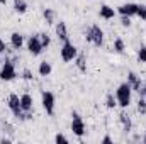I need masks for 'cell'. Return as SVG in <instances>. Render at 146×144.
Returning a JSON list of instances; mask_svg holds the SVG:
<instances>
[{
  "label": "cell",
  "mask_w": 146,
  "mask_h": 144,
  "mask_svg": "<svg viewBox=\"0 0 146 144\" xmlns=\"http://www.w3.org/2000/svg\"><path fill=\"white\" fill-rule=\"evenodd\" d=\"M131 93H133V88L131 85L126 81V83H121L115 90V100H117V105L122 108H127L131 105Z\"/></svg>",
  "instance_id": "cell-1"
},
{
  "label": "cell",
  "mask_w": 146,
  "mask_h": 144,
  "mask_svg": "<svg viewBox=\"0 0 146 144\" xmlns=\"http://www.w3.org/2000/svg\"><path fill=\"white\" fill-rule=\"evenodd\" d=\"M9 108H10V112L17 117V119H21V120H27V119H31L33 115H29V114H26L22 107H21V97L19 95H15V93H10L9 95Z\"/></svg>",
  "instance_id": "cell-2"
},
{
  "label": "cell",
  "mask_w": 146,
  "mask_h": 144,
  "mask_svg": "<svg viewBox=\"0 0 146 144\" xmlns=\"http://www.w3.org/2000/svg\"><path fill=\"white\" fill-rule=\"evenodd\" d=\"M85 39H87V42H92L94 46L100 48L104 44V31L100 29V26L94 24L85 31Z\"/></svg>",
  "instance_id": "cell-3"
},
{
  "label": "cell",
  "mask_w": 146,
  "mask_h": 144,
  "mask_svg": "<svg viewBox=\"0 0 146 144\" xmlns=\"http://www.w3.org/2000/svg\"><path fill=\"white\" fill-rule=\"evenodd\" d=\"M15 76H17V71H15L14 61L5 59L3 65H2V68H0V80H3V81H12Z\"/></svg>",
  "instance_id": "cell-4"
},
{
  "label": "cell",
  "mask_w": 146,
  "mask_h": 144,
  "mask_svg": "<svg viewBox=\"0 0 146 144\" xmlns=\"http://www.w3.org/2000/svg\"><path fill=\"white\" fill-rule=\"evenodd\" d=\"M60 54H61V59H63L65 63H70V61H73V59L76 58L78 49L75 48V44L70 42V39H68V41H65V42H63V48H61Z\"/></svg>",
  "instance_id": "cell-5"
},
{
  "label": "cell",
  "mask_w": 146,
  "mask_h": 144,
  "mask_svg": "<svg viewBox=\"0 0 146 144\" xmlns=\"http://www.w3.org/2000/svg\"><path fill=\"white\" fill-rule=\"evenodd\" d=\"M41 104H42V108L46 110L48 115L54 114V95H53V92L42 90L41 92Z\"/></svg>",
  "instance_id": "cell-6"
},
{
  "label": "cell",
  "mask_w": 146,
  "mask_h": 144,
  "mask_svg": "<svg viewBox=\"0 0 146 144\" xmlns=\"http://www.w3.org/2000/svg\"><path fill=\"white\" fill-rule=\"evenodd\" d=\"M127 83L131 85L133 92H138V93H139V97H145L146 95V87L143 85V81L138 78V75H136L134 71L127 73Z\"/></svg>",
  "instance_id": "cell-7"
},
{
  "label": "cell",
  "mask_w": 146,
  "mask_h": 144,
  "mask_svg": "<svg viewBox=\"0 0 146 144\" xmlns=\"http://www.w3.org/2000/svg\"><path fill=\"white\" fill-rule=\"evenodd\" d=\"M72 132L76 137H82L85 134V122L78 112H72Z\"/></svg>",
  "instance_id": "cell-8"
},
{
  "label": "cell",
  "mask_w": 146,
  "mask_h": 144,
  "mask_svg": "<svg viewBox=\"0 0 146 144\" xmlns=\"http://www.w3.org/2000/svg\"><path fill=\"white\" fill-rule=\"evenodd\" d=\"M27 49H29V53H31L33 56H39V54L44 51V48H42V44H41V39H39V34L31 36L27 39Z\"/></svg>",
  "instance_id": "cell-9"
},
{
  "label": "cell",
  "mask_w": 146,
  "mask_h": 144,
  "mask_svg": "<svg viewBox=\"0 0 146 144\" xmlns=\"http://www.w3.org/2000/svg\"><path fill=\"white\" fill-rule=\"evenodd\" d=\"M138 10V3H122L117 7V12L121 15H127V17H134Z\"/></svg>",
  "instance_id": "cell-10"
},
{
  "label": "cell",
  "mask_w": 146,
  "mask_h": 144,
  "mask_svg": "<svg viewBox=\"0 0 146 144\" xmlns=\"http://www.w3.org/2000/svg\"><path fill=\"white\" fill-rule=\"evenodd\" d=\"M21 107H22V110H24L26 114L33 115V97H31L29 93L21 95Z\"/></svg>",
  "instance_id": "cell-11"
},
{
  "label": "cell",
  "mask_w": 146,
  "mask_h": 144,
  "mask_svg": "<svg viewBox=\"0 0 146 144\" xmlns=\"http://www.w3.org/2000/svg\"><path fill=\"white\" fill-rule=\"evenodd\" d=\"M115 14H117V10H115V9H112L110 5H102V7H100V10H99V15H100L102 19H106V20L114 19V17H115Z\"/></svg>",
  "instance_id": "cell-12"
},
{
  "label": "cell",
  "mask_w": 146,
  "mask_h": 144,
  "mask_svg": "<svg viewBox=\"0 0 146 144\" xmlns=\"http://www.w3.org/2000/svg\"><path fill=\"white\" fill-rule=\"evenodd\" d=\"M56 36L60 41H68V29H66V24L63 22V20H60L58 24H56Z\"/></svg>",
  "instance_id": "cell-13"
},
{
  "label": "cell",
  "mask_w": 146,
  "mask_h": 144,
  "mask_svg": "<svg viewBox=\"0 0 146 144\" xmlns=\"http://www.w3.org/2000/svg\"><path fill=\"white\" fill-rule=\"evenodd\" d=\"M73 61H75V65H76L78 71H80V73H87V58H85V54H83V53L76 54V58H75Z\"/></svg>",
  "instance_id": "cell-14"
},
{
  "label": "cell",
  "mask_w": 146,
  "mask_h": 144,
  "mask_svg": "<svg viewBox=\"0 0 146 144\" xmlns=\"http://www.w3.org/2000/svg\"><path fill=\"white\" fill-rule=\"evenodd\" d=\"M10 44H12L14 49H21L22 44H24V36L19 34V32H12L10 34Z\"/></svg>",
  "instance_id": "cell-15"
},
{
  "label": "cell",
  "mask_w": 146,
  "mask_h": 144,
  "mask_svg": "<svg viewBox=\"0 0 146 144\" xmlns=\"http://www.w3.org/2000/svg\"><path fill=\"white\" fill-rule=\"evenodd\" d=\"M119 120H121V124H122L124 131H126V132H129V131H131V127H133L131 117H129V115H127L126 112H121V114H119Z\"/></svg>",
  "instance_id": "cell-16"
},
{
  "label": "cell",
  "mask_w": 146,
  "mask_h": 144,
  "mask_svg": "<svg viewBox=\"0 0 146 144\" xmlns=\"http://www.w3.org/2000/svg\"><path fill=\"white\" fill-rule=\"evenodd\" d=\"M53 71V68H51V63H48V61H41L39 63V68H37V73L41 75V76H49Z\"/></svg>",
  "instance_id": "cell-17"
},
{
  "label": "cell",
  "mask_w": 146,
  "mask_h": 144,
  "mask_svg": "<svg viewBox=\"0 0 146 144\" xmlns=\"http://www.w3.org/2000/svg\"><path fill=\"white\" fill-rule=\"evenodd\" d=\"M42 17H44V20H46V24L51 26V24H54L56 12H54L53 9H44V10H42Z\"/></svg>",
  "instance_id": "cell-18"
},
{
  "label": "cell",
  "mask_w": 146,
  "mask_h": 144,
  "mask_svg": "<svg viewBox=\"0 0 146 144\" xmlns=\"http://www.w3.org/2000/svg\"><path fill=\"white\" fill-rule=\"evenodd\" d=\"M14 10L17 14H26L27 12V2L26 0H14Z\"/></svg>",
  "instance_id": "cell-19"
},
{
  "label": "cell",
  "mask_w": 146,
  "mask_h": 144,
  "mask_svg": "<svg viewBox=\"0 0 146 144\" xmlns=\"http://www.w3.org/2000/svg\"><path fill=\"white\" fill-rule=\"evenodd\" d=\"M124 49H126V46H124V41H122L121 37H117V39L114 41V51H115L117 54H122V53H124Z\"/></svg>",
  "instance_id": "cell-20"
},
{
  "label": "cell",
  "mask_w": 146,
  "mask_h": 144,
  "mask_svg": "<svg viewBox=\"0 0 146 144\" xmlns=\"http://www.w3.org/2000/svg\"><path fill=\"white\" fill-rule=\"evenodd\" d=\"M39 39H41L42 48H44V49H48V48H49V44H51V37L48 36L46 32H41V34H39Z\"/></svg>",
  "instance_id": "cell-21"
},
{
  "label": "cell",
  "mask_w": 146,
  "mask_h": 144,
  "mask_svg": "<svg viewBox=\"0 0 146 144\" xmlns=\"http://www.w3.org/2000/svg\"><path fill=\"white\" fill-rule=\"evenodd\" d=\"M115 105H117V100L114 98V95H112V93H109V95L106 97V107H107V108H114Z\"/></svg>",
  "instance_id": "cell-22"
},
{
  "label": "cell",
  "mask_w": 146,
  "mask_h": 144,
  "mask_svg": "<svg viewBox=\"0 0 146 144\" xmlns=\"http://www.w3.org/2000/svg\"><path fill=\"white\" fill-rule=\"evenodd\" d=\"M138 112H139L141 115L146 114V98L145 97H139V100H138Z\"/></svg>",
  "instance_id": "cell-23"
},
{
  "label": "cell",
  "mask_w": 146,
  "mask_h": 144,
  "mask_svg": "<svg viewBox=\"0 0 146 144\" xmlns=\"http://www.w3.org/2000/svg\"><path fill=\"white\" fill-rule=\"evenodd\" d=\"M136 15H138V17H139L141 20H146V5H138Z\"/></svg>",
  "instance_id": "cell-24"
},
{
  "label": "cell",
  "mask_w": 146,
  "mask_h": 144,
  "mask_svg": "<svg viewBox=\"0 0 146 144\" xmlns=\"http://www.w3.org/2000/svg\"><path fill=\"white\" fill-rule=\"evenodd\" d=\"M138 59L139 63H146V46H141L138 49Z\"/></svg>",
  "instance_id": "cell-25"
},
{
  "label": "cell",
  "mask_w": 146,
  "mask_h": 144,
  "mask_svg": "<svg viewBox=\"0 0 146 144\" xmlns=\"http://www.w3.org/2000/svg\"><path fill=\"white\" fill-rule=\"evenodd\" d=\"M54 143H63V144H66L68 143V137H66V136H65V134H56V136H54Z\"/></svg>",
  "instance_id": "cell-26"
},
{
  "label": "cell",
  "mask_w": 146,
  "mask_h": 144,
  "mask_svg": "<svg viewBox=\"0 0 146 144\" xmlns=\"http://www.w3.org/2000/svg\"><path fill=\"white\" fill-rule=\"evenodd\" d=\"M121 24H122L124 27H129V26H131V17H127V15H122V17H121Z\"/></svg>",
  "instance_id": "cell-27"
},
{
  "label": "cell",
  "mask_w": 146,
  "mask_h": 144,
  "mask_svg": "<svg viewBox=\"0 0 146 144\" xmlns=\"http://www.w3.org/2000/svg\"><path fill=\"white\" fill-rule=\"evenodd\" d=\"M22 78H24V80H33V71H31L29 68H26V70L22 71Z\"/></svg>",
  "instance_id": "cell-28"
},
{
  "label": "cell",
  "mask_w": 146,
  "mask_h": 144,
  "mask_svg": "<svg viewBox=\"0 0 146 144\" xmlns=\"http://www.w3.org/2000/svg\"><path fill=\"white\" fill-rule=\"evenodd\" d=\"M5 51H7V44H5V41L0 37V54H5Z\"/></svg>",
  "instance_id": "cell-29"
},
{
  "label": "cell",
  "mask_w": 146,
  "mask_h": 144,
  "mask_svg": "<svg viewBox=\"0 0 146 144\" xmlns=\"http://www.w3.org/2000/svg\"><path fill=\"white\" fill-rule=\"evenodd\" d=\"M100 143H102V144H112V139H110V136H106Z\"/></svg>",
  "instance_id": "cell-30"
},
{
  "label": "cell",
  "mask_w": 146,
  "mask_h": 144,
  "mask_svg": "<svg viewBox=\"0 0 146 144\" xmlns=\"http://www.w3.org/2000/svg\"><path fill=\"white\" fill-rule=\"evenodd\" d=\"M0 3H2V5H5V3H7V0H0Z\"/></svg>",
  "instance_id": "cell-31"
},
{
  "label": "cell",
  "mask_w": 146,
  "mask_h": 144,
  "mask_svg": "<svg viewBox=\"0 0 146 144\" xmlns=\"http://www.w3.org/2000/svg\"><path fill=\"white\" fill-rule=\"evenodd\" d=\"M143 143H145V144H146V136H145V137H143Z\"/></svg>",
  "instance_id": "cell-32"
},
{
  "label": "cell",
  "mask_w": 146,
  "mask_h": 144,
  "mask_svg": "<svg viewBox=\"0 0 146 144\" xmlns=\"http://www.w3.org/2000/svg\"><path fill=\"white\" fill-rule=\"evenodd\" d=\"M145 87H146V81H145Z\"/></svg>",
  "instance_id": "cell-33"
}]
</instances>
